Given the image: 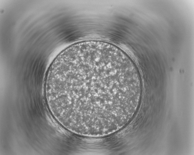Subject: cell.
Masks as SVG:
<instances>
[{"instance_id": "6da1fadb", "label": "cell", "mask_w": 194, "mask_h": 155, "mask_svg": "<svg viewBox=\"0 0 194 155\" xmlns=\"http://www.w3.org/2000/svg\"><path fill=\"white\" fill-rule=\"evenodd\" d=\"M130 57L99 40L73 43L60 52L44 79L48 108L63 127L85 137L106 136L122 129L140 105L142 83Z\"/></svg>"}]
</instances>
